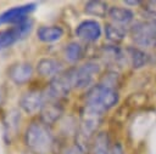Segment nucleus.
Instances as JSON below:
<instances>
[{"label": "nucleus", "instance_id": "obj_9", "mask_svg": "<svg viewBox=\"0 0 156 154\" xmlns=\"http://www.w3.org/2000/svg\"><path fill=\"white\" fill-rule=\"evenodd\" d=\"M63 72L61 62L54 58H41L37 64V73L41 78H50L51 80Z\"/></svg>", "mask_w": 156, "mask_h": 154}, {"label": "nucleus", "instance_id": "obj_24", "mask_svg": "<svg viewBox=\"0 0 156 154\" xmlns=\"http://www.w3.org/2000/svg\"><path fill=\"white\" fill-rule=\"evenodd\" d=\"M110 154H124V150H123L122 144L121 143H115L113 146H111Z\"/></svg>", "mask_w": 156, "mask_h": 154}, {"label": "nucleus", "instance_id": "obj_4", "mask_svg": "<svg viewBox=\"0 0 156 154\" xmlns=\"http://www.w3.org/2000/svg\"><path fill=\"white\" fill-rule=\"evenodd\" d=\"M33 27V21L28 19L22 24L18 25H12L10 28L0 30V51L11 47L23 38H26Z\"/></svg>", "mask_w": 156, "mask_h": 154}, {"label": "nucleus", "instance_id": "obj_6", "mask_svg": "<svg viewBox=\"0 0 156 154\" xmlns=\"http://www.w3.org/2000/svg\"><path fill=\"white\" fill-rule=\"evenodd\" d=\"M46 102V96L44 90H30L22 95L20 98V108L28 115H34L40 113Z\"/></svg>", "mask_w": 156, "mask_h": 154}, {"label": "nucleus", "instance_id": "obj_10", "mask_svg": "<svg viewBox=\"0 0 156 154\" xmlns=\"http://www.w3.org/2000/svg\"><path fill=\"white\" fill-rule=\"evenodd\" d=\"M62 114V105L58 101H48L45 102L41 112H40V120L46 124L48 126L54 124L60 119Z\"/></svg>", "mask_w": 156, "mask_h": 154}, {"label": "nucleus", "instance_id": "obj_16", "mask_svg": "<svg viewBox=\"0 0 156 154\" xmlns=\"http://www.w3.org/2000/svg\"><path fill=\"white\" fill-rule=\"evenodd\" d=\"M126 56H127V61H129L130 65L135 69H139L141 67H144L147 63L149 56L140 49L138 47H128L126 49Z\"/></svg>", "mask_w": 156, "mask_h": 154}, {"label": "nucleus", "instance_id": "obj_8", "mask_svg": "<svg viewBox=\"0 0 156 154\" xmlns=\"http://www.w3.org/2000/svg\"><path fill=\"white\" fill-rule=\"evenodd\" d=\"M7 75L16 85L26 84L33 76V67L28 62H17L10 65Z\"/></svg>", "mask_w": 156, "mask_h": 154}, {"label": "nucleus", "instance_id": "obj_19", "mask_svg": "<svg viewBox=\"0 0 156 154\" xmlns=\"http://www.w3.org/2000/svg\"><path fill=\"white\" fill-rule=\"evenodd\" d=\"M63 56H65V58H66L67 62H69V63H77L83 57V47L78 42L72 41V42H69V44H67L65 46Z\"/></svg>", "mask_w": 156, "mask_h": 154}, {"label": "nucleus", "instance_id": "obj_13", "mask_svg": "<svg viewBox=\"0 0 156 154\" xmlns=\"http://www.w3.org/2000/svg\"><path fill=\"white\" fill-rule=\"evenodd\" d=\"M20 120H21L20 112H17L16 109L7 112V114L5 115V119H4V132L5 133H4V136L7 142H10L11 138L16 136L17 130L20 127Z\"/></svg>", "mask_w": 156, "mask_h": 154}, {"label": "nucleus", "instance_id": "obj_7", "mask_svg": "<svg viewBox=\"0 0 156 154\" xmlns=\"http://www.w3.org/2000/svg\"><path fill=\"white\" fill-rule=\"evenodd\" d=\"M74 33L80 40L85 42H95L101 36V27L99 22L94 19H85L77 25Z\"/></svg>", "mask_w": 156, "mask_h": 154}, {"label": "nucleus", "instance_id": "obj_12", "mask_svg": "<svg viewBox=\"0 0 156 154\" xmlns=\"http://www.w3.org/2000/svg\"><path fill=\"white\" fill-rule=\"evenodd\" d=\"M63 29L60 25H40L37 30V36L41 42H55L63 36Z\"/></svg>", "mask_w": 156, "mask_h": 154}, {"label": "nucleus", "instance_id": "obj_2", "mask_svg": "<svg viewBox=\"0 0 156 154\" xmlns=\"http://www.w3.org/2000/svg\"><path fill=\"white\" fill-rule=\"evenodd\" d=\"M24 144L34 154H49L54 146V136L41 120L32 121L24 131Z\"/></svg>", "mask_w": 156, "mask_h": 154}, {"label": "nucleus", "instance_id": "obj_25", "mask_svg": "<svg viewBox=\"0 0 156 154\" xmlns=\"http://www.w3.org/2000/svg\"><path fill=\"white\" fill-rule=\"evenodd\" d=\"M124 4L126 5H133V6H135V5H140L141 1H129V0H127V1H124Z\"/></svg>", "mask_w": 156, "mask_h": 154}, {"label": "nucleus", "instance_id": "obj_22", "mask_svg": "<svg viewBox=\"0 0 156 154\" xmlns=\"http://www.w3.org/2000/svg\"><path fill=\"white\" fill-rule=\"evenodd\" d=\"M144 10H145L149 15L156 17V0L144 2Z\"/></svg>", "mask_w": 156, "mask_h": 154}, {"label": "nucleus", "instance_id": "obj_26", "mask_svg": "<svg viewBox=\"0 0 156 154\" xmlns=\"http://www.w3.org/2000/svg\"><path fill=\"white\" fill-rule=\"evenodd\" d=\"M26 154H34V153H32V152H29V150H28V152H27Z\"/></svg>", "mask_w": 156, "mask_h": 154}, {"label": "nucleus", "instance_id": "obj_5", "mask_svg": "<svg viewBox=\"0 0 156 154\" xmlns=\"http://www.w3.org/2000/svg\"><path fill=\"white\" fill-rule=\"evenodd\" d=\"M35 8H37V4H34V2L10 7L0 13V25H2V24H11V25L22 24L29 19L28 16L32 12H34Z\"/></svg>", "mask_w": 156, "mask_h": 154}, {"label": "nucleus", "instance_id": "obj_14", "mask_svg": "<svg viewBox=\"0 0 156 154\" xmlns=\"http://www.w3.org/2000/svg\"><path fill=\"white\" fill-rule=\"evenodd\" d=\"M107 16L111 18V21L115 24H118V25H122V27L129 24L134 19V13L129 8L119 7V6L110 7Z\"/></svg>", "mask_w": 156, "mask_h": 154}, {"label": "nucleus", "instance_id": "obj_18", "mask_svg": "<svg viewBox=\"0 0 156 154\" xmlns=\"http://www.w3.org/2000/svg\"><path fill=\"white\" fill-rule=\"evenodd\" d=\"M127 34V30L118 24L115 23H107L105 25V35L107 38V40H110L111 42H121L124 36Z\"/></svg>", "mask_w": 156, "mask_h": 154}, {"label": "nucleus", "instance_id": "obj_20", "mask_svg": "<svg viewBox=\"0 0 156 154\" xmlns=\"http://www.w3.org/2000/svg\"><path fill=\"white\" fill-rule=\"evenodd\" d=\"M108 6L106 2L102 1H89L85 4V12L88 15L91 16H96V17H106V15L108 13Z\"/></svg>", "mask_w": 156, "mask_h": 154}, {"label": "nucleus", "instance_id": "obj_1", "mask_svg": "<svg viewBox=\"0 0 156 154\" xmlns=\"http://www.w3.org/2000/svg\"><path fill=\"white\" fill-rule=\"evenodd\" d=\"M118 102V93L115 87L102 82L91 86L84 97V108L104 115Z\"/></svg>", "mask_w": 156, "mask_h": 154}, {"label": "nucleus", "instance_id": "obj_23", "mask_svg": "<svg viewBox=\"0 0 156 154\" xmlns=\"http://www.w3.org/2000/svg\"><path fill=\"white\" fill-rule=\"evenodd\" d=\"M63 154H84V150H83L80 147H78V146L76 144V146H73V147L67 148Z\"/></svg>", "mask_w": 156, "mask_h": 154}, {"label": "nucleus", "instance_id": "obj_17", "mask_svg": "<svg viewBox=\"0 0 156 154\" xmlns=\"http://www.w3.org/2000/svg\"><path fill=\"white\" fill-rule=\"evenodd\" d=\"M110 138L106 132H100L94 137L90 154H110Z\"/></svg>", "mask_w": 156, "mask_h": 154}, {"label": "nucleus", "instance_id": "obj_15", "mask_svg": "<svg viewBox=\"0 0 156 154\" xmlns=\"http://www.w3.org/2000/svg\"><path fill=\"white\" fill-rule=\"evenodd\" d=\"M130 35H145V36H156V18L136 22L130 28Z\"/></svg>", "mask_w": 156, "mask_h": 154}, {"label": "nucleus", "instance_id": "obj_11", "mask_svg": "<svg viewBox=\"0 0 156 154\" xmlns=\"http://www.w3.org/2000/svg\"><path fill=\"white\" fill-rule=\"evenodd\" d=\"M101 56L105 62L113 65H123L127 62L126 50L119 49L116 45H106L101 49Z\"/></svg>", "mask_w": 156, "mask_h": 154}, {"label": "nucleus", "instance_id": "obj_21", "mask_svg": "<svg viewBox=\"0 0 156 154\" xmlns=\"http://www.w3.org/2000/svg\"><path fill=\"white\" fill-rule=\"evenodd\" d=\"M133 41L139 46V47H156V36H145V35H136L132 36Z\"/></svg>", "mask_w": 156, "mask_h": 154}, {"label": "nucleus", "instance_id": "obj_3", "mask_svg": "<svg viewBox=\"0 0 156 154\" xmlns=\"http://www.w3.org/2000/svg\"><path fill=\"white\" fill-rule=\"evenodd\" d=\"M68 72L71 75L73 89L82 90L89 87L93 84L95 76L100 73V65L94 61H88L79 67L68 69Z\"/></svg>", "mask_w": 156, "mask_h": 154}]
</instances>
